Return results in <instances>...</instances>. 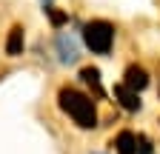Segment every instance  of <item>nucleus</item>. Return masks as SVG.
<instances>
[{
  "mask_svg": "<svg viewBox=\"0 0 160 154\" xmlns=\"http://www.w3.org/2000/svg\"><path fill=\"white\" fill-rule=\"evenodd\" d=\"M57 100H60V108H63L80 128H94L97 126V108H94L92 97H86V94H80L74 89H60Z\"/></svg>",
  "mask_w": 160,
  "mask_h": 154,
  "instance_id": "f257e3e1",
  "label": "nucleus"
},
{
  "mask_svg": "<svg viewBox=\"0 0 160 154\" xmlns=\"http://www.w3.org/2000/svg\"><path fill=\"white\" fill-rule=\"evenodd\" d=\"M114 148L117 154H137V137L132 131H120L114 137Z\"/></svg>",
  "mask_w": 160,
  "mask_h": 154,
  "instance_id": "0eeeda50",
  "label": "nucleus"
},
{
  "mask_svg": "<svg viewBox=\"0 0 160 154\" xmlns=\"http://www.w3.org/2000/svg\"><path fill=\"white\" fill-rule=\"evenodd\" d=\"M114 97H117V103L123 106L126 111H137L140 106H143V103H140V97H137V91H132V89H126V86H117V89H114Z\"/></svg>",
  "mask_w": 160,
  "mask_h": 154,
  "instance_id": "39448f33",
  "label": "nucleus"
},
{
  "mask_svg": "<svg viewBox=\"0 0 160 154\" xmlns=\"http://www.w3.org/2000/svg\"><path fill=\"white\" fill-rule=\"evenodd\" d=\"M123 86L132 89V91H143V89L149 86V74H146V69H140V66H129L126 74H123Z\"/></svg>",
  "mask_w": 160,
  "mask_h": 154,
  "instance_id": "20e7f679",
  "label": "nucleus"
},
{
  "mask_svg": "<svg viewBox=\"0 0 160 154\" xmlns=\"http://www.w3.org/2000/svg\"><path fill=\"white\" fill-rule=\"evenodd\" d=\"M6 54L9 57H17V54H23V29L14 26L6 37Z\"/></svg>",
  "mask_w": 160,
  "mask_h": 154,
  "instance_id": "6e6552de",
  "label": "nucleus"
},
{
  "mask_svg": "<svg viewBox=\"0 0 160 154\" xmlns=\"http://www.w3.org/2000/svg\"><path fill=\"white\" fill-rule=\"evenodd\" d=\"M92 154H100V151H92Z\"/></svg>",
  "mask_w": 160,
  "mask_h": 154,
  "instance_id": "9d476101",
  "label": "nucleus"
},
{
  "mask_svg": "<svg viewBox=\"0 0 160 154\" xmlns=\"http://www.w3.org/2000/svg\"><path fill=\"white\" fill-rule=\"evenodd\" d=\"M80 80H83L86 86H92V91H94V97H103V83H100V71L94 69V66H86L83 71H80Z\"/></svg>",
  "mask_w": 160,
  "mask_h": 154,
  "instance_id": "423d86ee",
  "label": "nucleus"
},
{
  "mask_svg": "<svg viewBox=\"0 0 160 154\" xmlns=\"http://www.w3.org/2000/svg\"><path fill=\"white\" fill-rule=\"evenodd\" d=\"M83 43L94 54H109L114 43V26L109 20H92L83 26Z\"/></svg>",
  "mask_w": 160,
  "mask_h": 154,
  "instance_id": "f03ea898",
  "label": "nucleus"
},
{
  "mask_svg": "<svg viewBox=\"0 0 160 154\" xmlns=\"http://www.w3.org/2000/svg\"><path fill=\"white\" fill-rule=\"evenodd\" d=\"M43 12H49V17H52V23H54V26H60V23L66 20V14H63V12H54L52 6H49V9H43Z\"/></svg>",
  "mask_w": 160,
  "mask_h": 154,
  "instance_id": "1a4fd4ad",
  "label": "nucleus"
},
{
  "mask_svg": "<svg viewBox=\"0 0 160 154\" xmlns=\"http://www.w3.org/2000/svg\"><path fill=\"white\" fill-rule=\"evenodd\" d=\"M57 54H60V63H77V57H80V43H77V37L72 31H60L57 34Z\"/></svg>",
  "mask_w": 160,
  "mask_h": 154,
  "instance_id": "7ed1b4c3",
  "label": "nucleus"
}]
</instances>
